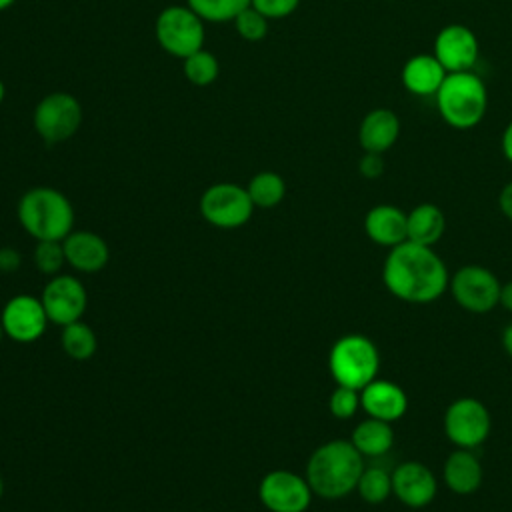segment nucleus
I'll list each match as a JSON object with an SVG mask.
<instances>
[{
	"instance_id": "1",
	"label": "nucleus",
	"mask_w": 512,
	"mask_h": 512,
	"mask_svg": "<svg viewBox=\"0 0 512 512\" xmlns=\"http://www.w3.org/2000/svg\"><path fill=\"white\" fill-rule=\"evenodd\" d=\"M386 290L408 304H430L438 300L450 284L448 268L432 246L402 242L388 250L382 266Z\"/></svg>"
},
{
	"instance_id": "2",
	"label": "nucleus",
	"mask_w": 512,
	"mask_h": 512,
	"mask_svg": "<svg viewBox=\"0 0 512 512\" xmlns=\"http://www.w3.org/2000/svg\"><path fill=\"white\" fill-rule=\"evenodd\" d=\"M366 468L364 456L350 440L336 438L320 444L306 462V480L312 492L326 500H338L356 490Z\"/></svg>"
},
{
	"instance_id": "3",
	"label": "nucleus",
	"mask_w": 512,
	"mask_h": 512,
	"mask_svg": "<svg viewBox=\"0 0 512 512\" xmlns=\"http://www.w3.org/2000/svg\"><path fill=\"white\" fill-rule=\"evenodd\" d=\"M18 220L36 240H64L72 232L74 208L56 188L36 186L22 194L18 202Z\"/></svg>"
},
{
	"instance_id": "4",
	"label": "nucleus",
	"mask_w": 512,
	"mask_h": 512,
	"mask_svg": "<svg viewBox=\"0 0 512 512\" xmlns=\"http://www.w3.org/2000/svg\"><path fill=\"white\" fill-rule=\"evenodd\" d=\"M436 106L448 126L456 130H468L484 118L488 92L482 78L470 70L450 72L436 92Z\"/></svg>"
},
{
	"instance_id": "5",
	"label": "nucleus",
	"mask_w": 512,
	"mask_h": 512,
	"mask_svg": "<svg viewBox=\"0 0 512 512\" xmlns=\"http://www.w3.org/2000/svg\"><path fill=\"white\" fill-rule=\"evenodd\" d=\"M328 370L338 386L362 390L380 370L378 346L364 334H346L338 338L328 354Z\"/></svg>"
},
{
	"instance_id": "6",
	"label": "nucleus",
	"mask_w": 512,
	"mask_h": 512,
	"mask_svg": "<svg viewBox=\"0 0 512 512\" xmlns=\"http://www.w3.org/2000/svg\"><path fill=\"white\" fill-rule=\"evenodd\" d=\"M160 48L176 58H186L204 48V20L186 6L164 8L154 24Z\"/></svg>"
},
{
	"instance_id": "7",
	"label": "nucleus",
	"mask_w": 512,
	"mask_h": 512,
	"mask_svg": "<svg viewBox=\"0 0 512 512\" xmlns=\"http://www.w3.org/2000/svg\"><path fill=\"white\" fill-rule=\"evenodd\" d=\"M450 294L460 308L472 314H486L500 304L498 276L480 264H466L450 276Z\"/></svg>"
},
{
	"instance_id": "8",
	"label": "nucleus",
	"mask_w": 512,
	"mask_h": 512,
	"mask_svg": "<svg viewBox=\"0 0 512 512\" xmlns=\"http://www.w3.org/2000/svg\"><path fill=\"white\" fill-rule=\"evenodd\" d=\"M32 124L46 142L68 140L82 124V106L70 92H50L36 104Z\"/></svg>"
},
{
	"instance_id": "9",
	"label": "nucleus",
	"mask_w": 512,
	"mask_h": 512,
	"mask_svg": "<svg viewBox=\"0 0 512 512\" xmlns=\"http://www.w3.org/2000/svg\"><path fill=\"white\" fill-rule=\"evenodd\" d=\"M492 428V418L484 402L472 396H462L448 404L444 412V434L456 448L480 446Z\"/></svg>"
},
{
	"instance_id": "10",
	"label": "nucleus",
	"mask_w": 512,
	"mask_h": 512,
	"mask_svg": "<svg viewBox=\"0 0 512 512\" xmlns=\"http://www.w3.org/2000/svg\"><path fill=\"white\" fill-rule=\"evenodd\" d=\"M254 212V204L246 188L232 182H218L204 190L200 198V214L216 228L244 226Z\"/></svg>"
},
{
	"instance_id": "11",
	"label": "nucleus",
	"mask_w": 512,
	"mask_h": 512,
	"mask_svg": "<svg viewBox=\"0 0 512 512\" xmlns=\"http://www.w3.org/2000/svg\"><path fill=\"white\" fill-rule=\"evenodd\" d=\"M312 494L306 476H298L290 470L268 472L258 488L260 502L270 512H306Z\"/></svg>"
},
{
	"instance_id": "12",
	"label": "nucleus",
	"mask_w": 512,
	"mask_h": 512,
	"mask_svg": "<svg viewBox=\"0 0 512 512\" xmlns=\"http://www.w3.org/2000/svg\"><path fill=\"white\" fill-rule=\"evenodd\" d=\"M42 306L50 322L66 326L82 318L88 296L84 284L68 274L54 276L42 290Z\"/></svg>"
},
{
	"instance_id": "13",
	"label": "nucleus",
	"mask_w": 512,
	"mask_h": 512,
	"mask_svg": "<svg viewBox=\"0 0 512 512\" xmlns=\"http://www.w3.org/2000/svg\"><path fill=\"white\" fill-rule=\"evenodd\" d=\"M46 310L42 306V300L30 294H18L12 300L6 302L0 314L2 330L8 338L14 342H34L46 332L48 324Z\"/></svg>"
},
{
	"instance_id": "14",
	"label": "nucleus",
	"mask_w": 512,
	"mask_h": 512,
	"mask_svg": "<svg viewBox=\"0 0 512 512\" xmlns=\"http://www.w3.org/2000/svg\"><path fill=\"white\" fill-rule=\"evenodd\" d=\"M480 54L476 34L464 24L444 26L434 40V56L450 72L472 70Z\"/></svg>"
},
{
	"instance_id": "15",
	"label": "nucleus",
	"mask_w": 512,
	"mask_h": 512,
	"mask_svg": "<svg viewBox=\"0 0 512 512\" xmlns=\"http://www.w3.org/2000/svg\"><path fill=\"white\" fill-rule=\"evenodd\" d=\"M392 494L408 508H426L438 494V480L426 464L406 460L392 470Z\"/></svg>"
},
{
	"instance_id": "16",
	"label": "nucleus",
	"mask_w": 512,
	"mask_h": 512,
	"mask_svg": "<svg viewBox=\"0 0 512 512\" xmlns=\"http://www.w3.org/2000/svg\"><path fill=\"white\" fill-rule=\"evenodd\" d=\"M360 408L370 416L384 422L400 420L408 410V396L402 386L392 380L374 378L360 390Z\"/></svg>"
},
{
	"instance_id": "17",
	"label": "nucleus",
	"mask_w": 512,
	"mask_h": 512,
	"mask_svg": "<svg viewBox=\"0 0 512 512\" xmlns=\"http://www.w3.org/2000/svg\"><path fill=\"white\" fill-rule=\"evenodd\" d=\"M366 236L384 248H394L408 240V212L394 204H378L364 216Z\"/></svg>"
},
{
	"instance_id": "18",
	"label": "nucleus",
	"mask_w": 512,
	"mask_h": 512,
	"mask_svg": "<svg viewBox=\"0 0 512 512\" xmlns=\"http://www.w3.org/2000/svg\"><path fill=\"white\" fill-rule=\"evenodd\" d=\"M66 262L80 272H98L108 264L110 250L102 236L88 230L70 232L64 240Z\"/></svg>"
},
{
	"instance_id": "19",
	"label": "nucleus",
	"mask_w": 512,
	"mask_h": 512,
	"mask_svg": "<svg viewBox=\"0 0 512 512\" xmlns=\"http://www.w3.org/2000/svg\"><path fill=\"white\" fill-rule=\"evenodd\" d=\"M400 136V118L390 108L370 110L358 128V140L364 152L384 154Z\"/></svg>"
},
{
	"instance_id": "20",
	"label": "nucleus",
	"mask_w": 512,
	"mask_h": 512,
	"mask_svg": "<svg viewBox=\"0 0 512 512\" xmlns=\"http://www.w3.org/2000/svg\"><path fill=\"white\" fill-rule=\"evenodd\" d=\"M444 484L458 496L474 494L484 478L478 456L468 448H456L448 454L442 466Z\"/></svg>"
},
{
	"instance_id": "21",
	"label": "nucleus",
	"mask_w": 512,
	"mask_h": 512,
	"mask_svg": "<svg viewBox=\"0 0 512 512\" xmlns=\"http://www.w3.org/2000/svg\"><path fill=\"white\" fill-rule=\"evenodd\" d=\"M446 74L434 54H416L402 68V84L416 96H436Z\"/></svg>"
},
{
	"instance_id": "22",
	"label": "nucleus",
	"mask_w": 512,
	"mask_h": 512,
	"mask_svg": "<svg viewBox=\"0 0 512 512\" xmlns=\"http://www.w3.org/2000/svg\"><path fill=\"white\" fill-rule=\"evenodd\" d=\"M444 230H446V216L436 204L422 202L408 212L410 242H416L422 246H434L444 236Z\"/></svg>"
},
{
	"instance_id": "23",
	"label": "nucleus",
	"mask_w": 512,
	"mask_h": 512,
	"mask_svg": "<svg viewBox=\"0 0 512 512\" xmlns=\"http://www.w3.org/2000/svg\"><path fill=\"white\" fill-rule=\"evenodd\" d=\"M350 442L364 458H378L388 454L394 446V428L390 422L368 416V420L356 424Z\"/></svg>"
},
{
	"instance_id": "24",
	"label": "nucleus",
	"mask_w": 512,
	"mask_h": 512,
	"mask_svg": "<svg viewBox=\"0 0 512 512\" xmlns=\"http://www.w3.org/2000/svg\"><path fill=\"white\" fill-rule=\"evenodd\" d=\"M248 194L254 204V208H274L284 200L286 194V182L278 172L264 170L252 176L248 182Z\"/></svg>"
},
{
	"instance_id": "25",
	"label": "nucleus",
	"mask_w": 512,
	"mask_h": 512,
	"mask_svg": "<svg viewBox=\"0 0 512 512\" xmlns=\"http://www.w3.org/2000/svg\"><path fill=\"white\" fill-rule=\"evenodd\" d=\"M60 342H62L64 352L72 360H80V362L92 358L94 352H96V346H98L94 330L88 324L80 322V320L62 326Z\"/></svg>"
},
{
	"instance_id": "26",
	"label": "nucleus",
	"mask_w": 512,
	"mask_h": 512,
	"mask_svg": "<svg viewBox=\"0 0 512 512\" xmlns=\"http://www.w3.org/2000/svg\"><path fill=\"white\" fill-rule=\"evenodd\" d=\"M356 492L366 504H382L392 494V472L382 466H366L358 478Z\"/></svg>"
},
{
	"instance_id": "27",
	"label": "nucleus",
	"mask_w": 512,
	"mask_h": 512,
	"mask_svg": "<svg viewBox=\"0 0 512 512\" xmlns=\"http://www.w3.org/2000/svg\"><path fill=\"white\" fill-rule=\"evenodd\" d=\"M182 68H184V76L194 86H208V84H212L218 78V72H220L218 58L212 52L204 50V48H200L194 54L186 56Z\"/></svg>"
},
{
	"instance_id": "28",
	"label": "nucleus",
	"mask_w": 512,
	"mask_h": 512,
	"mask_svg": "<svg viewBox=\"0 0 512 512\" xmlns=\"http://www.w3.org/2000/svg\"><path fill=\"white\" fill-rule=\"evenodd\" d=\"M188 6L204 22H234L250 0H188Z\"/></svg>"
},
{
	"instance_id": "29",
	"label": "nucleus",
	"mask_w": 512,
	"mask_h": 512,
	"mask_svg": "<svg viewBox=\"0 0 512 512\" xmlns=\"http://www.w3.org/2000/svg\"><path fill=\"white\" fill-rule=\"evenodd\" d=\"M66 262L64 246L60 240H38L34 248V264L44 274H58Z\"/></svg>"
},
{
	"instance_id": "30",
	"label": "nucleus",
	"mask_w": 512,
	"mask_h": 512,
	"mask_svg": "<svg viewBox=\"0 0 512 512\" xmlns=\"http://www.w3.org/2000/svg\"><path fill=\"white\" fill-rule=\"evenodd\" d=\"M236 32L240 38L248 42H258L266 36L268 32V18L262 16L254 6H246L236 18H234Z\"/></svg>"
},
{
	"instance_id": "31",
	"label": "nucleus",
	"mask_w": 512,
	"mask_h": 512,
	"mask_svg": "<svg viewBox=\"0 0 512 512\" xmlns=\"http://www.w3.org/2000/svg\"><path fill=\"white\" fill-rule=\"evenodd\" d=\"M358 408H360V390L336 384V388L328 398L330 414L338 420H348L358 412Z\"/></svg>"
},
{
	"instance_id": "32",
	"label": "nucleus",
	"mask_w": 512,
	"mask_h": 512,
	"mask_svg": "<svg viewBox=\"0 0 512 512\" xmlns=\"http://www.w3.org/2000/svg\"><path fill=\"white\" fill-rule=\"evenodd\" d=\"M298 4L300 0H250V6H254L268 20L290 16L298 8Z\"/></svg>"
},
{
	"instance_id": "33",
	"label": "nucleus",
	"mask_w": 512,
	"mask_h": 512,
	"mask_svg": "<svg viewBox=\"0 0 512 512\" xmlns=\"http://www.w3.org/2000/svg\"><path fill=\"white\" fill-rule=\"evenodd\" d=\"M384 168H386L384 158H382V154H376V152H364V156L358 162L360 174L368 180L380 178L384 174Z\"/></svg>"
},
{
	"instance_id": "34",
	"label": "nucleus",
	"mask_w": 512,
	"mask_h": 512,
	"mask_svg": "<svg viewBox=\"0 0 512 512\" xmlns=\"http://www.w3.org/2000/svg\"><path fill=\"white\" fill-rule=\"evenodd\" d=\"M20 268V252L6 246L0 248V272H14Z\"/></svg>"
},
{
	"instance_id": "35",
	"label": "nucleus",
	"mask_w": 512,
	"mask_h": 512,
	"mask_svg": "<svg viewBox=\"0 0 512 512\" xmlns=\"http://www.w3.org/2000/svg\"><path fill=\"white\" fill-rule=\"evenodd\" d=\"M498 206L502 214L512 222V182H508L498 194Z\"/></svg>"
},
{
	"instance_id": "36",
	"label": "nucleus",
	"mask_w": 512,
	"mask_h": 512,
	"mask_svg": "<svg viewBox=\"0 0 512 512\" xmlns=\"http://www.w3.org/2000/svg\"><path fill=\"white\" fill-rule=\"evenodd\" d=\"M502 154L508 162H512V122L502 132Z\"/></svg>"
},
{
	"instance_id": "37",
	"label": "nucleus",
	"mask_w": 512,
	"mask_h": 512,
	"mask_svg": "<svg viewBox=\"0 0 512 512\" xmlns=\"http://www.w3.org/2000/svg\"><path fill=\"white\" fill-rule=\"evenodd\" d=\"M500 304H502L508 312H512V280L506 282V284H502V288H500Z\"/></svg>"
},
{
	"instance_id": "38",
	"label": "nucleus",
	"mask_w": 512,
	"mask_h": 512,
	"mask_svg": "<svg viewBox=\"0 0 512 512\" xmlns=\"http://www.w3.org/2000/svg\"><path fill=\"white\" fill-rule=\"evenodd\" d=\"M502 346H504L506 354L512 358V322L506 324V328L502 332Z\"/></svg>"
},
{
	"instance_id": "39",
	"label": "nucleus",
	"mask_w": 512,
	"mask_h": 512,
	"mask_svg": "<svg viewBox=\"0 0 512 512\" xmlns=\"http://www.w3.org/2000/svg\"><path fill=\"white\" fill-rule=\"evenodd\" d=\"M14 2H16V0H0V10H6V8H10Z\"/></svg>"
},
{
	"instance_id": "40",
	"label": "nucleus",
	"mask_w": 512,
	"mask_h": 512,
	"mask_svg": "<svg viewBox=\"0 0 512 512\" xmlns=\"http://www.w3.org/2000/svg\"><path fill=\"white\" fill-rule=\"evenodd\" d=\"M4 96H6V86H4V82L0 80V104H2V100H4Z\"/></svg>"
},
{
	"instance_id": "41",
	"label": "nucleus",
	"mask_w": 512,
	"mask_h": 512,
	"mask_svg": "<svg viewBox=\"0 0 512 512\" xmlns=\"http://www.w3.org/2000/svg\"><path fill=\"white\" fill-rule=\"evenodd\" d=\"M2 492H4V484H2V478H0V498H2Z\"/></svg>"
},
{
	"instance_id": "42",
	"label": "nucleus",
	"mask_w": 512,
	"mask_h": 512,
	"mask_svg": "<svg viewBox=\"0 0 512 512\" xmlns=\"http://www.w3.org/2000/svg\"><path fill=\"white\" fill-rule=\"evenodd\" d=\"M2 336H4V330H2V324H0V342H2Z\"/></svg>"
}]
</instances>
